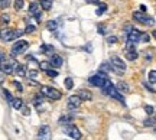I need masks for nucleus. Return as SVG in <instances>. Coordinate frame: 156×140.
<instances>
[{"instance_id":"45","label":"nucleus","mask_w":156,"mask_h":140,"mask_svg":"<svg viewBox=\"0 0 156 140\" xmlns=\"http://www.w3.org/2000/svg\"><path fill=\"white\" fill-rule=\"evenodd\" d=\"M28 82H29V85H38V82H36V81H32V79H29Z\"/></svg>"},{"instance_id":"36","label":"nucleus","mask_w":156,"mask_h":140,"mask_svg":"<svg viewBox=\"0 0 156 140\" xmlns=\"http://www.w3.org/2000/svg\"><path fill=\"white\" fill-rule=\"evenodd\" d=\"M71 120H72V116H64V117H61V118H59V123H64V121L70 123Z\"/></svg>"},{"instance_id":"15","label":"nucleus","mask_w":156,"mask_h":140,"mask_svg":"<svg viewBox=\"0 0 156 140\" xmlns=\"http://www.w3.org/2000/svg\"><path fill=\"white\" fill-rule=\"evenodd\" d=\"M116 88L120 91V93H129L130 91V87H129V84L127 82H124V81H118L116 85Z\"/></svg>"},{"instance_id":"7","label":"nucleus","mask_w":156,"mask_h":140,"mask_svg":"<svg viewBox=\"0 0 156 140\" xmlns=\"http://www.w3.org/2000/svg\"><path fill=\"white\" fill-rule=\"evenodd\" d=\"M42 10H43V9H40V4H38V3H31V4H29V13H31L38 22H40V19H42Z\"/></svg>"},{"instance_id":"27","label":"nucleus","mask_w":156,"mask_h":140,"mask_svg":"<svg viewBox=\"0 0 156 140\" xmlns=\"http://www.w3.org/2000/svg\"><path fill=\"white\" fill-rule=\"evenodd\" d=\"M65 88H67V90H72V88H74V79H72V78L68 77V78L65 79Z\"/></svg>"},{"instance_id":"21","label":"nucleus","mask_w":156,"mask_h":140,"mask_svg":"<svg viewBox=\"0 0 156 140\" xmlns=\"http://www.w3.org/2000/svg\"><path fill=\"white\" fill-rule=\"evenodd\" d=\"M40 7L43 9V10H51L52 9V0H42L40 1Z\"/></svg>"},{"instance_id":"33","label":"nucleus","mask_w":156,"mask_h":140,"mask_svg":"<svg viewBox=\"0 0 156 140\" xmlns=\"http://www.w3.org/2000/svg\"><path fill=\"white\" fill-rule=\"evenodd\" d=\"M39 67H40V70L45 71V70H49V68L52 67V64H51V62H40Z\"/></svg>"},{"instance_id":"26","label":"nucleus","mask_w":156,"mask_h":140,"mask_svg":"<svg viewBox=\"0 0 156 140\" xmlns=\"http://www.w3.org/2000/svg\"><path fill=\"white\" fill-rule=\"evenodd\" d=\"M0 22H1L3 25H7V23L10 22V15H7V13H3V15L0 16Z\"/></svg>"},{"instance_id":"49","label":"nucleus","mask_w":156,"mask_h":140,"mask_svg":"<svg viewBox=\"0 0 156 140\" xmlns=\"http://www.w3.org/2000/svg\"><path fill=\"white\" fill-rule=\"evenodd\" d=\"M152 118H153V123L156 124V114H153V117H152Z\"/></svg>"},{"instance_id":"10","label":"nucleus","mask_w":156,"mask_h":140,"mask_svg":"<svg viewBox=\"0 0 156 140\" xmlns=\"http://www.w3.org/2000/svg\"><path fill=\"white\" fill-rule=\"evenodd\" d=\"M140 38H142V32L137 31V29H132V31L127 33V40H129V42L137 43V42L140 40Z\"/></svg>"},{"instance_id":"6","label":"nucleus","mask_w":156,"mask_h":140,"mask_svg":"<svg viewBox=\"0 0 156 140\" xmlns=\"http://www.w3.org/2000/svg\"><path fill=\"white\" fill-rule=\"evenodd\" d=\"M104 94H107V95H110V97L116 98V100H118V101H120V103H121L123 105H126V101H124V97H123V95H121V94L118 93V90H117V88L114 87V85H111V87H110L109 90H106V91H104Z\"/></svg>"},{"instance_id":"2","label":"nucleus","mask_w":156,"mask_h":140,"mask_svg":"<svg viewBox=\"0 0 156 140\" xmlns=\"http://www.w3.org/2000/svg\"><path fill=\"white\" fill-rule=\"evenodd\" d=\"M28 48H29V42H28V40H22V39H20V40H17L16 43H13L10 54H12V56H17V55L23 54Z\"/></svg>"},{"instance_id":"13","label":"nucleus","mask_w":156,"mask_h":140,"mask_svg":"<svg viewBox=\"0 0 156 140\" xmlns=\"http://www.w3.org/2000/svg\"><path fill=\"white\" fill-rule=\"evenodd\" d=\"M81 97L79 95H71L70 98H68V107L70 108H77V107H79V104H81Z\"/></svg>"},{"instance_id":"8","label":"nucleus","mask_w":156,"mask_h":140,"mask_svg":"<svg viewBox=\"0 0 156 140\" xmlns=\"http://www.w3.org/2000/svg\"><path fill=\"white\" fill-rule=\"evenodd\" d=\"M64 132H65L71 139H81V132L78 130V127H75L74 124H70V123H68V126L64 127Z\"/></svg>"},{"instance_id":"24","label":"nucleus","mask_w":156,"mask_h":140,"mask_svg":"<svg viewBox=\"0 0 156 140\" xmlns=\"http://www.w3.org/2000/svg\"><path fill=\"white\" fill-rule=\"evenodd\" d=\"M106 10H107V4H106V3H101V4L98 6V9L95 10V13H97L98 16H101V15H103Z\"/></svg>"},{"instance_id":"43","label":"nucleus","mask_w":156,"mask_h":140,"mask_svg":"<svg viewBox=\"0 0 156 140\" xmlns=\"http://www.w3.org/2000/svg\"><path fill=\"white\" fill-rule=\"evenodd\" d=\"M124 29H126V35H127V33H129V32H130V31H132V29H133V28H132V26H130V25H129V26H126V28H124Z\"/></svg>"},{"instance_id":"19","label":"nucleus","mask_w":156,"mask_h":140,"mask_svg":"<svg viewBox=\"0 0 156 140\" xmlns=\"http://www.w3.org/2000/svg\"><path fill=\"white\" fill-rule=\"evenodd\" d=\"M137 56H139V54L136 52V49H134V51H126V59H129V61H136Z\"/></svg>"},{"instance_id":"18","label":"nucleus","mask_w":156,"mask_h":140,"mask_svg":"<svg viewBox=\"0 0 156 140\" xmlns=\"http://www.w3.org/2000/svg\"><path fill=\"white\" fill-rule=\"evenodd\" d=\"M15 72H16L19 77H25V75H26V67H25V65H20V64H16Z\"/></svg>"},{"instance_id":"46","label":"nucleus","mask_w":156,"mask_h":140,"mask_svg":"<svg viewBox=\"0 0 156 140\" xmlns=\"http://www.w3.org/2000/svg\"><path fill=\"white\" fill-rule=\"evenodd\" d=\"M85 1H87V3H91V4H93V3H98L100 0H85Z\"/></svg>"},{"instance_id":"5","label":"nucleus","mask_w":156,"mask_h":140,"mask_svg":"<svg viewBox=\"0 0 156 140\" xmlns=\"http://www.w3.org/2000/svg\"><path fill=\"white\" fill-rule=\"evenodd\" d=\"M106 78H109L107 77V74L106 72H103V71H100L97 75H93V77H90V84L91 85H95V87H100L101 88V85L104 84V81H106Z\"/></svg>"},{"instance_id":"44","label":"nucleus","mask_w":156,"mask_h":140,"mask_svg":"<svg viewBox=\"0 0 156 140\" xmlns=\"http://www.w3.org/2000/svg\"><path fill=\"white\" fill-rule=\"evenodd\" d=\"M98 33H101V35H103V33H106V32H104V28H103V26H100V28H98Z\"/></svg>"},{"instance_id":"50","label":"nucleus","mask_w":156,"mask_h":140,"mask_svg":"<svg viewBox=\"0 0 156 140\" xmlns=\"http://www.w3.org/2000/svg\"><path fill=\"white\" fill-rule=\"evenodd\" d=\"M3 81H4V79H3V77H0V82H3Z\"/></svg>"},{"instance_id":"25","label":"nucleus","mask_w":156,"mask_h":140,"mask_svg":"<svg viewBox=\"0 0 156 140\" xmlns=\"http://www.w3.org/2000/svg\"><path fill=\"white\" fill-rule=\"evenodd\" d=\"M148 79H149V82H152V84H156V71H155V70L149 71Z\"/></svg>"},{"instance_id":"38","label":"nucleus","mask_w":156,"mask_h":140,"mask_svg":"<svg viewBox=\"0 0 156 140\" xmlns=\"http://www.w3.org/2000/svg\"><path fill=\"white\" fill-rule=\"evenodd\" d=\"M10 0H0V9H6L9 6Z\"/></svg>"},{"instance_id":"23","label":"nucleus","mask_w":156,"mask_h":140,"mask_svg":"<svg viewBox=\"0 0 156 140\" xmlns=\"http://www.w3.org/2000/svg\"><path fill=\"white\" fill-rule=\"evenodd\" d=\"M40 51H42V52H46L48 55H52V54H54V48H52L51 45H45V43L40 46Z\"/></svg>"},{"instance_id":"37","label":"nucleus","mask_w":156,"mask_h":140,"mask_svg":"<svg viewBox=\"0 0 156 140\" xmlns=\"http://www.w3.org/2000/svg\"><path fill=\"white\" fill-rule=\"evenodd\" d=\"M28 77H29V78H36V77H38V71L31 70L29 72H28Z\"/></svg>"},{"instance_id":"3","label":"nucleus","mask_w":156,"mask_h":140,"mask_svg":"<svg viewBox=\"0 0 156 140\" xmlns=\"http://www.w3.org/2000/svg\"><path fill=\"white\" fill-rule=\"evenodd\" d=\"M110 64L113 65V71L117 72V74H123V72L126 71L124 61H123L120 56H117V55H113V56L110 58Z\"/></svg>"},{"instance_id":"12","label":"nucleus","mask_w":156,"mask_h":140,"mask_svg":"<svg viewBox=\"0 0 156 140\" xmlns=\"http://www.w3.org/2000/svg\"><path fill=\"white\" fill-rule=\"evenodd\" d=\"M51 64H52V67L54 68H59V67H62V64H64V59L59 56V55H56V54H52L51 55V61H49Z\"/></svg>"},{"instance_id":"40","label":"nucleus","mask_w":156,"mask_h":140,"mask_svg":"<svg viewBox=\"0 0 156 140\" xmlns=\"http://www.w3.org/2000/svg\"><path fill=\"white\" fill-rule=\"evenodd\" d=\"M4 95H6V98H7V101H9V103H12V100H13V97H12V94H10L9 91H4Z\"/></svg>"},{"instance_id":"30","label":"nucleus","mask_w":156,"mask_h":140,"mask_svg":"<svg viewBox=\"0 0 156 140\" xmlns=\"http://www.w3.org/2000/svg\"><path fill=\"white\" fill-rule=\"evenodd\" d=\"M40 103H43V94H42V93H40V94H38V95L35 97V105L38 107Z\"/></svg>"},{"instance_id":"14","label":"nucleus","mask_w":156,"mask_h":140,"mask_svg":"<svg viewBox=\"0 0 156 140\" xmlns=\"http://www.w3.org/2000/svg\"><path fill=\"white\" fill-rule=\"evenodd\" d=\"M15 67H16L15 62H4L1 65V70L4 74H12V72H15Z\"/></svg>"},{"instance_id":"28","label":"nucleus","mask_w":156,"mask_h":140,"mask_svg":"<svg viewBox=\"0 0 156 140\" xmlns=\"http://www.w3.org/2000/svg\"><path fill=\"white\" fill-rule=\"evenodd\" d=\"M45 74L48 75V77H52V78H55V77H58V71L56 70H45Z\"/></svg>"},{"instance_id":"39","label":"nucleus","mask_w":156,"mask_h":140,"mask_svg":"<svg viewBox=\"0 0 156 140\" xmlns=\"http://www.w3.org/2000/svg\"><path fill=\"white\" fill-rule=\"evenodd\" d=\"M13 85H15V87L17 88V91H23V87H22V84H20V82L15 81V82H13Z\"/></svg>"},{"instance_id":"4","label":"nucleus","mask_w":156,"mask_h":140,"mask_svg":"<svg viewBox=\"0 0 156 140\" xmlns=\"http://www.w3.org/2000/svg\"><path fill=\"white\" fill-rule=\"evenodd\" d=\"M40 93H42L45 97H49L51 100H59V98L62 97V94H61L58 90L52 88V87H42V88H40Z\"/></svg>"},{"instance_id":"1","label":"nucleus","mask_w":156,"mask_h":140,"mask_svg":"<svg viewBox=\"0 0 156 140\" xmlns=\"http://www.w3.org/2000/svg\"><path fill=\"white\" fill-rule=\"evenodd\" d=\"M133 19H134L136 22L145 25V26H153V25H155V19H153L152 16H148L146 12H142V10H140V12H134V13H133Z\"/></svg>"},{"instance_id":"17","label":"nucleus","mask_w":156,"mask_h":140,"mask_svg":"<svg viewBox=\"0 0 156 140\" xmlns=\"http://www.w3.org/2000/svg\"><path fill=\"white\" fill-rule=\"evenodd\" d=\"M46 28H48L51 32H56V31H58V28H59V22H58V20H55V19H52V20H49V22H48Z\"/></svg>"},{"instance_id":"11","label":"nucleus","mask_w":156,"mask_h":140,"mask_svg":"<svg viewBox=\"0 0 156 140\" xmlns=\"http://www.w3.org/2000/svg\"><path fill=\"white\" fill-rule=\"evenodd\" d=\"M38 139H51V129H49V126H46V124H43L40 129H39L38 132Z\"/></svg>"},{"instance_id":"47","label":"nucleus","mask_w":156,"mask_h":140,"mask_svg":"<svg viewBox=\"0 0 156 140\" xmlns=\"http://www.w3.org/2000/svg\"><path fill=\"white\" fill-rule=\"evenodd\" d=\"M140 10H142V12H146V6L142 4V6H140Z\"/></svg>"},{"instance_id":"20","label":"nucleus","mask_w":156,"mask_h":140,"mask_svg":"<svg viewBox=\"0 0 156 140\" xmlns=\"http://www.w3.org/2000/svg\"><path fill=\"white\" fill-rule=\"evenodd\" d=\"M10 104H12V107H13L15 110H20V108L23 107V103H22V100H20V98H13Z\"/></svg>"},{"instance_id":"41","label":"nucleus","mask_w":156,"mask_h":140,"mask_svg":"<svg viewBox=\"0 0 156 140\" xmlns=\"http://www.w3.org/2000/svg\"><path fill=\"white\" fill-rule=\"evenodd\" d=\"M143 85H145V87L148 88V91H150V93H155V88H152V87H150V85L148 84V82H143Z\"/></svg>"},{"instance_id":"31","label":"nucleus","mask_w":156,"mask_h":140,"mask_svg":"<svg viewBox=\"0 0 156 140\" xmlns=\"http://www.w3.org/2000/svg\"><path fill=\"white\" fill-rule=\"evenodd\" d=\"M35 31H36V26H33V25H28L26 29H25V33H33Z\"/></svg>"},{"instance_id":"51","label":"nucleus","mask_w":156,"mask_h":140,"mask_svg":"<svg viewBox=\"0 0 156 140\" xmlns=\"http://www.w3.org/2000/svg\"><path fill=\"white\" fill-rule=\"evenodd\" d=\"M153 36H155V39H156V31H155V32H153Z\"/></svg>"},{"instance_id":"42","label":"nucleus","mask_w":156,"mask_h":140,"mask_svg":"<svg viewBox=\"0 0 156 140\" xmlns=\"http://www.w3.org/2000/svg\"><path fill=\"white\" fill-rule=\"evenodd\" d=\"M140 39H142V40H145V42H149V39H150V38H149V35H142Z\"/></svg>"},{"instance_id":"16","label":"nucleus","mask_w":156,"mask_h":140,"mask_svg":"<svg viewBox=\"0 0 156 140\" xmlns=\"http://www.w3.org/2000/svg\"><path fill=\"white\" fill-rule=\"evenodd\" d=\"M78 95L81 97V100H82V101H90V100L93 98L91 93H90V91H87V90H79V91H78Z\"/></svg>"},{"instance_id":"35","label":"nucleus","mask_w":156,"mask_h":140,"mask_svg":"<svg viewBox=\"0 0 156 140\" xmlns=\"http://www.w3.org/2000/svg\"><path fill=\"white\" fill-rule=\"evenodd\" d=\"M145 111H146V114H149V116H153V113H155V110H153L152 105H146V107H145Z\"/></svg>"},{"instance_id":"22","label":"nucleus","mask_w":156,"mask_h":140,"mask_svg":"<svg viewBox=\"0 0 156 140\" xmlns=\"http://www.w3.org/2000/svg\"><path fill=\"white\" fill-rule=\"evenodd\" d=\"M100 71H103V72H110V71H113V65H110L109 62H103V64L100 65Z\"/></svg>"},{"instance_id":"32","label":"nucleus","mask_w":156,"mask_h":140,"mask_svg":"<svg viewBox=\"0 0 156 140\" xmlns=\"http://www.w3.org/2000/svg\"><path fill=\"white\" fill-rule=\"evenodd\" d=\"M134 49H136V43H134V42H129V40H127L126 51H134Z\"/></svg>"},{"instance_id":"52","label":"nucleus","mask_w":156,"mask_h":140,"mask_svg":"<svg viewBox=\"0 0 156 140\" xmlns=\"http://www.w3.org/2000/svg\"><path fill=\"white\" fill-rule=\"evenodd\" d=\"M0 70H1V65H0Z\"/></svg>"},{"instance_id":"9","label":"nucleus","mask_w":156,"mask_h":140,"mask_svg":"<svg viewBox=\"0 0 156 140\" xmlns=\"http://www.w3.org/2000/svg\"><path fill=\"white\" fill-rule=\"evenodd\" d=\"M0 38H1V40H3V42H9V40H12V39H15V38H16V31L4 29V31H1V32H0Z\"/></svg>"},{"instance_id":"48","label":"nucleus","mask_w":156,"mask_h":140,"mask_svg":"<svg viewBox=\"0 0 156 140\" xmlns=\"http://www.w3.org/2000/svg\"><path fill=\"white\" fill-rule=\"evenodd\" d=\"M3 61H4V55L0 52V62H3Z\"/></svg>"},{"instance_id":"34","label":"nucleus","mask_w":156,"mask_h":140,"mask_svg":"<svg viewBox=\"0 0 156 140\" xmlns=\"http://www.w3.org/2000/svg\"><path fill=\"white\" fill-rule=\"evenodd\" d=\"M117 40H118L117 36H109V38H107V43H109V45H114V43H117Z\"/></svg>"},{"instance_id":"29","label":"nucleus","mask_w":156,"mask_h":140,"mask_svg":"<svg viewBox=\"0 0 156 140\" xmlns=\"http://www.w3.org/2000/svg\"><path fill=\"white\" fill-rule=\"evenodd\" d=\"M23 4V0H15V10H22Z\"/></svg>"}]
</instances>
